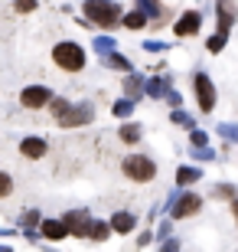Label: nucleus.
Here are the masks:
<instances>
[{
    "instance_id": "f257e3e1",
    "label": "nucleus",
    "mask_w": 238,
    "mask_h": 252,
    "mask_svg": "<svg viewBox=\"0 0 238 252\" xmlns=\"http://www.w3.org/2000/svg\"><path fill=\"white\" fill-rule=\"evenodd\" d=\"M59 128H85V125L95 122V105L92 102H65V98H55L49 102Z\"/></svg>"
},
{
    "instance_id": "f03ea898",
    "label": "nucleus",
    "mask_w": 238,
    "mask_h": 252,
    "mask_svg": "<svg viewBox=\"0 0 238 252\" xmlns=\"http://www.w3.org/2000/svg\"><path fill=\"white\" fill-rule=\"evenodd\" d=\"M82 13L92 27H101V30H114L121 27V7L114 0H85L82 3Z\"/></svg>"
},
{
    "instance_id": "7ed1b4c3",
    "label": "nucleus",
    "mask_w": 238,
    "mask_h": 252,
    "mask_svg": "<svg viewBox=\"0 0 238 252\" xmlns=\"http://www.w3.org/2000/svg\"><path fill=\"white\" fill-rule=\"evenodd\" d=\"M53 63L62 69V72H82L85 69V49L75 43V39H65V43H55L53 46Z\"/></svg>"
},
{
    "instance_id": "20e7f679",
    "label": "nucleus",
    "mask_w": 238,
    "mask_h": 252,
    "mask_svg": "<svg viewBox=\"0 0 238 252\" xmlns=\"http://www.w3.org/2000/svg\"><path fill=\"white\" fill-rule=\"evenodd\" d=\"M121 170H124V177L134 180V184H150V180L157 177V164L147 158V154H128L124 164H121Z\"/></svg>"
},
{
    "instance_id": "39448f33",
    "label": "nucleus",
    "mask_w": 238,
    "mask_h": 252,
    "mask_svg": "<svg viewBox=\"0 0 238 252\" xmlns=\"http://www.w3.org/2000/svg\"><path fill=\"white\" fill-rule=\"evenodd\" d=\"M192 89H196V102H199L202 115L215 112V85H212V79L206 72H196L192 75Z\"/></svg>"
},
{
    "instance_id": "423d86ee",
    "label": "nucleus",
    "mask_w": 238,
    "mask_h": 252,
    "mask_svg": "<svg viewBox=\"0 0 238 252\" xmlns=\"http://www.w3.org/2000/svg\"><path fill=\"white\" fill-rule=\"evenodd\" d=\"M170 216L173 220H189V216H196L202 210V196H196V193H183V196H173L170 200Z\"/></svg>"
},
{
    "instance_id": "0eeeda50",
    "label": "nucleus",
    "mask_w": 238,
    "mask_h": 252,
    "mask_svg": "<svg viewBox=\"0 0 238 252\" xmlns=\"http://www.w3.org/2000/svg\"><path fill=\"white\" fill-rule=\"evenodd\" d=\"M20 102H23V108H46L49 102H53V89H46V85H26L23 92H20Z\"/></svg>"
},
{
    "instance_id": "6e6552de",
    "label": "nucleus",
    "mask_w": 238,
    "mask_h": 252,
    "mask_svg": "<svg viewBox=\"0 0 238 252\" xmlns=\"http://www.w3.org/2000/svg\"><path fill=\"white\" fill-rule=\"evenodd\" d=\"M202 30V13L199 10H186V13H180V20L173 23V33L180 39H186V36H196Z\"/></svg>"
},
{
    "instance_id": "1a4fd4ad",
    "label": "nucleus",
    "mask_w": 238,
    "mask_h": 252,
    "mask_svg": "<svg viewBox=\"0 0 238 252\" xmlns=\"http://www.w3.org/2000/svg\"><path fill=\"white\" fill-rule=\"evenodd\" d=\"M39 236L49 243H59L69 236V226H65V220H39Z\"/></svg>"
},
{
    "instance_id": "9d476101",
    "label": "nucleus",
    "mask_w": 238,
    "mask_h": 252,
    "mask_svg": "<svg viewBox=\"0 0 238 252\" xmlns=\"http://www.w3.org/2000/svg\"><path fill=\"white\" fill-rule=\"evenodd\" d=\"M62 220H65V226H69V233H72V236H88L92 216L85 213V210H72V213H65Z\"/></svg>"
},
{
    "instance_id": "9b49d317",
    "label": "nucleus",
    "mask_w": 238,
    "mask_h": 252,
    "mask_svg": "<svg viewBox=\"0 0 238 252\" xmlns=\"http://www.w3.org/2000/svg\"><path fill=\"white\" fill-rule=\"evenodd\" d=\"M20 154L29 158V160H39V158H46V154H49V144L43 138H33V134H29V138L20 141Z\"/></svg>"
},
{
    "instance_id": "f8f14e48",
    "label": "nucleus",
    "mask_w": 238,
    "mask_h": 252,
    "mask_svg": "<svg viewBox=\"0 0 238 252\" xmlns=\"http://www.w3.org/2000/svg\"><path fill=\"white\" fill-rule=\"evenodd\" d=\"M215 13H219V30H222V33H229L232 23H235V17H238L235 0H219V3H215Z\"/></svg>"
},
{
    "instance_id": "ddd939ff",
    "label": "nucleus",
    "mask_w": 238,
    "mask_h": 252,
    "mask_svg": "<svg viewBox=\"0 0 238 252\" xmlns=\"http://www.w3.org/2000/svg\"><path fill=\"white\" fill-rule=\"evenodd\" d=\"M134 226H137V216L134 213H128V210H121V213H114L111 216V229H114V233H134Z\"/></svg>"
},
{
    "instance_id": "4468645a",
    "label": "nucleus",
    "mask_w": 238,
    "mask_h": 252,
    "mask_svg": "<svg viewBox=\"0 0 238 252\" xmlns=\"http://www.w3.org/2000/svg\"><path fill=\"white\" fill-rule=\"evenodd\" d=\"M147 23H150V17H147L144 10H131V13H124V17H121V27H128V30H144Z\"/></svg>"
},
{
    "instance_id": "2eb2a0df",
    "label": "nucleus",
    "mask_w": 238,
    "mask_h": 252,
    "mask_svg": "<svg viewBox=\"0 0 238 252\" xmlns=\"http://www.w3.org/2000/svg\"><path fill=\"white\" fill-rule=\"evenodd\" d=\"M105 65H108V69H118V72H131V69H134V65H131V59L128 56H121V53H114V49H111V53H105Z\"/></svg>"
},
{
    "instance_id": "dca6fc26",
    "label": "nucleus",
    "mask_w": 238,
    "mask_h": 252,
    "mask_svg": "<svg viewBox=\"0 0 238 252\" xmlns=\"http://www.w3.org/2000/svg\"><path fill=\"white\" fill-rule=\"evenodd\" d=\"M111 233H114L111 223H101V220H92V226H88V239H95V243H105Z\"/></svg>"
},
{
    "instance_id": "f3484780",
    "label": "nucleus",
    "mask_w": 238,
    "mask_h": 252,
    "mask_svg": "<svg viewBox=\"0 0 238 252\" xmlns=\"http://www.w3.org/2000/svg\"><path fill=\"white\" fill-rule=\"evenodd\" d=\"M140 92H144V79H140V75H124V95H128V98H140Z\"/></svg>"
},
{
    "instance_id": "a211bd4d",
    "label": "nucleus",
    "mask_w": 238,
    "mask_h": 252,
    "mask_svg": "<svg viewBox=\"0 0 238 252\" xmlns=\"http://www.w3.org/2000/svg\"><path fill=\"white\" fill-rule=\"evenodd\" d=\"M137 7L144 10L147 17L154 20V27L157 23H160V20H163V7H160V3H157V0H137Z\"/></svg>"
},
{
    "instance_id": "6ab92c4d",
    "label": "nucleus",
    "mask_w": 238,
    "mask_h": 252,
    "mask_svg": "<svg viewBox=\"0 0 238 252\" xmlns=\"http://www.w3.org/2000/svg\"><path fill=\"white\" fill-rule=\"evenodd\" d=\"M118 138L124 141V144H137V141H140V125H134V122H128V125H121V131H118Z\"/></svg>"
},
{
    "instance_id": "aec40b11",
    "label": "nucleus",
    "mask_w": 238,
    "mask_h": 252,
    "mask_svg": "<svg viewBox=\"0 0 238 252\" xmlns=\"http://www.w3.org/2000/svg\"><path fill=\"white\" fill-rule=\"evenodd\" d=\"M199 177H202V170H196V167H180L176 170V184H180V187H189V184H196Z\"/></svg>"
},
{
    "instance_id": "412c9836",
    "label": "nucleus",
    "mask_w": 238,
    "mask_h": 252,
    "mask_svg": "<svg viewBox=\"0 0 238 252\" xmlns=\"http://www.w3.org/2000/svg\"><path fill=\"white\" fill-rule=\"evenodd\" d=\"M144 92L150 95V98H163V95H166V79H147Z\"/></svg>"
},
{
    "instance_id": "4be33fe9",
    "label": "nucleus",
    "mask_w": 238,
    "mask_h": 252,
    "mask_svg": "<svg viewBox=\"0 0 238 252\" xmlns=\"http://www.w3.org/2000/svg\"><path fill=\"white\" fill-rule=\"evenodd\" d=\"M225 39H229V33H222V30H219V33H212V36L206 39V49H209L212 56H219L222 49H225Z\"/></svg>"
},
{
    "instance_id": "5701e85b",
    "label": "nucleus",
    "mask_w": 238,
    "mask_h": 252,
    "mask_svg": "<svg viewBox=\"0 0 238 252\" xmlns=\"http://www.w3.org/2000/svg\"><path fill=\"white\" fill-rule=\"evenodd\" d=\"M111 112H114V118H128V115L134 112V98H128V95H124L121 102H114V108H111Z\"/></svg>"
},
{
    "instance_id": "b1692460",
    "label": "nucleus",
    "mask_w": 238,
    "mask_h": 252,
    "mask_svg": "<svg viewBox=\"0 0 238 252\" xmlns=\"http://www.w3.org/2000/svg\"><path fill=\"white\" fill-rule=\"evenodd\" d=\"M95 49L105 56V53H111V49H118V43H114L111 36H95Z\"/></svg>"
},
{
    "instance_id": "393cba45",
    "label": "nucleus",
    "mask_w": 238,
    "mask_h": 252,
    "mask_svg": "<svg viewBox=\"0 0 238 252\" xmlns=\"http://www.w3.org/2000/svg\"><path fill=\"white\" fill-rule=\"evenodd\" d=\"M235 193L238 190L232 187V184H219V187L212 190V196H219V200H235Z\"/></svg>"
},
{
    "instance_id": "a878e982",
    "label": "nucleus",
    "mask_w": 238,
    "mask_h": 252,
    "mask_svg": "<svg viewBox=\"0 0 238 252\" xmlns=\"http://www.w3.org/2000/svg\"><path fill=\"white\" fill-rule=\"evenodd\" d=\"M173 125H183V128H196V122H192V115H186V112H180V108H173Z\"/></svg>"
},
{
    "instance_id": "bb28decb",
    "label": "nucleus",
    "mask_w": 238,
    "mask_h": 252,
    "mask_svg": "<svg viewBox=\"0 0 238 252\" xmlns=\"http://www.w3.org/2000/svg\"><path fill=\"white\" fill-rule=\"evenodd\" d=\"M39 220H43V216H39V210H26V213H23V229H36Z\"/></svg>"
},
{
    "instance_id": "cd10ccee",
    "label": "nucleus",
    "mask_w": 238,
    "mask_h": 252,
    "mask_svg": "<svg viewBox=\"0 0 238 252\" xmlns=\"http://www.w3.org/2000/svg\"><path fill=\"white\" fill-rule=\"evenodd\" d=\"M13 193V180H10L7 170H0V196H10Z\"/></svg>"
},
{
    "instance_id": "c85d7f7f",
    "label": "nucleus",
    "mask_w": 238,
    "mask_h": 252,
    "mask_svg": "<svg viewBox=\"0 0 238 252\" xmlns=\"http://www.w3.org/2000/svg\"><path fill=\"white\" fill-rule=\"evenodd\" d=\"M189 141H192V144H196V148H202V144H206V141H209V138H206V131L192 128V131H189Z\"/></svg>"
},
{
    "instance_id": "c756f323",
    "label": "nucleus",
    "mask_w": 238,
    "mask_h": 252,
    "mask_svg": "<svg viewBox=\"0 0 238 252\" xmlns=\"http://www.w3.org/2000/svg\"><path fill=\"white\" fill-rule=\"evenodd\" d=\"M144 49H147V53H166L170 46H166V43H157V39H147Z\"/></svg>"
},
{
    "instance_id": "7c9ffc66",
    "label": "nucleus",
    "mask_w": 238,
    "mask_h": 252,
    "mask_svg": "<svg viewBox=\"0 0 238 252\" xmlns=\"http://www.w3.org/2000/svg\"><path fill=\"white\" fill-rule=\"evenodd\" d=\"M36 10V0H17V13H33Z\"/></svg>"
},
{
    "instance_id": "2f4dec72",
    "label": "nucleus",
    "mask_w": 238,
    "mask_h": 252,
    "mask_svg": "<svg viewBox=\"0 0 238 252\" xmlns=\"http://www.w3.org/2000/svg\"><path fill=\"white\" fill-rule=\"evenodd\" d=\"M192 158H199V160H212V158H215V151H209L206 144H202V148H196V154H192Z\"/></svg>"
},
{
    "instance_id": "473e14b6",
    "label": "nucleus",
    "mask_w": 238,
    "mask_h": 252,
    "mask_svg": "<svg viewBox=\"0 0 238 252\" xmlns=\"http://www.w3.org/2000/svg\"><path fill=\"white\" fill-rule=\"evenodd\" d=\"M166 102L173 105V108H180V102H183V98H180V92H170V89H166Z\"/></svg>"
},
{
    "instance_id": "72a5a7b5",
    "label": "nucleus",
    "mask_w": 238,
    "mask_h": 252,
    "mask_svg": "<svg viewBox=\"0 0 238 252\" xmlns=\"http://www.w3.org/2000/svg\"><path fill=\"white\" fill-rule=\"evenodd\" d=\"M157 236H160V239H166V236H170V223H160V229H157Z\"/></svg>"
},
{
    "instance_id": "f704fd0d",
    "label": "nucleus",
    "mask_w": 238,
    "mask_h": 252,
    "mask_svg": "<svg viewBox=\"0 0 238 252\" xmlns=\"http://www.w3.org/2000/svg\"><path fill=\"white\" fill-rule=\"evenodd\" d=\"M150 239H154V233H144V236L137 239V246H150Z\"/></svg>"
},
{
    "instance_id": "c9c22d12",
    "label": "nucleus",
    "mask_w": 238,
    "mask_h": 252,
    "mask_svg": "<svg viewBox=\"0 0 238 252\" xmlns=\"http://www.w3.org/2000/svg\"><path fill=\"white\" fill-rule=\"evenodd\" d=\"M232 213H235V220H238V196L232 200Z\"/></svg>"
}]
</instances>
